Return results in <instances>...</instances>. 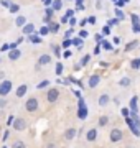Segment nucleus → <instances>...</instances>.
Listing matches in <instances>:
<instances>
[{"label":"nucleus","mask_w":140,"mask_h":148,"mask_svg":"<svg viewBox=\"0 0 140 148\" xmlns=\"http://www.w3.org/2000/svg\"><path fill=\"white\" fill-rule=\"evenodd\" d=\"M25 109H27L28 112L38 110V99H36V97H30V99L25 102Z\"/></svg>","instance_id":"2"},{"label":"nucleus","mask_w":140,"mask_h":148,"mask_svg":"<svg viewBox=\"0 0 140 148\" xmlns=\"http://www.w3.org/2000/svg\"><path fill=\"white\" fill-rule=\"evenodd\" d=\"M109 102H110V97H109L107 94H102L101 97H99V106H101V107H106Z\"/></svg>","instance_id":"12"},{"label":"nucleus","mask_w":140,"mask_h":148,"mask_svg":"<svg viewBox=\"0 0 140 148\" xmlns=\"http://www.w3.org/2000/svg\"><path fill=\"white\" fill-rule=\"evenodd\" d=\"M46 148H56V145H54V143H49V145H48Z\"/></svg>","instance_id":"57"},{"label":"nucleus","mask_w":140,"mask_h":148,"mask_svg":"<svg viewBox=\"0 0 140 148\" xmlns=\"http://www.w3.org/2000/svg\"><path fill=\"white\" fill-rule=\"evenodd\" d=\"M114 43H115V45H119V43H120V38H119V36H114Z\"/></svg>","instance_id":"54"},{"label":"nucleus","mask_w":140,"mask_h":148,"mask_svg":"<svg viewBox=\"0 0 140 148\" xmlns=\"http://www.w3.org/2000/svg\"><path fill=\"white\" fill-rule=\"evenodd\" d=\"M58 97H59V90L58 89H49L48 92H46V101L51 102V104L58 101Z\"/></svg>","instance_id":"3"},{"label":"nucleus","mask_w":140,"mask_h":148,"mask_svg":"<svg viewBox=\"0 0 140 148\" xmlns=\"http://www.w3.org/2000/svg\"><path fill=\"white\" fill-rule=\"evenodd\" d=\"M27 90H28V86H27V84H22L18 89H16V92H15L16 97H23V95L27 94Z\"/></svg>","instance_id":"13"},{"label":"nucleus","mask_w":140,"mask_h":148,"mask_svg":"<svg viewBox=\"0 0 140 148\" xmlns=\"http://www.w3.org/2000/svg\"><path fill=\"white\" fill-rule=\"evenodd\" d=\"M13 128L18 130V132L25 130V128H27V122H25V119H15V120H13Z\"/></svg>","instance_id":"6"},{"label":"nucleus","mask_w":140,"mask_h":148,"mask_svg":"<svg viewBox=\"0 0 140 148\" xmlns=\"http://www.w3.org/2000/svg\"><path fill=\"white\" fill-rule=\"evenodd\" d=\"M61 7H63V0H53V3H51L53 10H61Z\"/></svg>","instance_id":"18"},{"label":"nucleus","mask_w":140,"mask_h":148,"mask_svg":"<svg viewBox=\"0 0 140 148\" xmlns=\"http://www.w3.org/2000/svg\"><path fill=\"white\" fill-rule=\"evenodd\" d=\"M99 82H101V77H99V76H91V77H89L87 86H89V87H96Z\"/></svg>","instance_id":"11"},{"label":"nucleus","mask_w":140,"mask_h":148,"mask_svg":"<svg viewBox=\"0 0 140 148\" xmlns=\"http://www.w3.org/2000/svg\"><path fill=\"white\" fill-rule=\"evenodd\" d=\"M12 148H27V145H25L23 142H20V140H18V142H15L13 145H12Z\"/></svg>","instance_id":"26"},{"label":"nucleus","mask_w":140,"mask_h":148,"mask_svg":"<svg viewBox=\"0 0 140 148\" xmlns=\"http://www.w3.org/2000/svg\"><path fill=\"white\" fill-rule=\"evenodd\" d=\"M130 20H132V25H134V23H139V15H135V13H132V16H130Z\"/></svg>","instance_id":"34"},{"label":"nucleus","mask_w":140,"mask_h":148,"mask_svg":"<svg viewBox=\"0 0 140 148\" xmlns=\"http://www.w3.org/2000/svg\"><path fill=\"white\" fill-rule=\"evenodd\" d=\"M119 84L122 86V87H125V86H130V79H129V77H124V79L120 81Z\"/></svg>","instance_id":"30"},{"label":"nucleus","mask_w":140,"mask_h":148,"mask_svg":"<svg viewBox=\"0 0 140 148\" xmlns=\"http://www.w3.org/2000/svg\"><path fill=\"white\" fill-rule=\"evenodd\" d=\"M22 58V51L20 49H10V53H8V59L10 61H16V59H20Z\"/></svg>","instance_id":"7"},{"label":"nucleus","mask_w":140,"mask_h":148,"mask_svg":"<svg viewBox=\"0 0 140 148\" xmlns=\"http://www.w3.org/2000/svg\"><path fill=\"white\" fill-rule=\"evenodd\" d=\"M137 45H139V41H137V40H135V41H132V43H129V45H125V51H130V49H134Z\"/></svg>","instance_id":"25"},{"label":"nucleus","mask_w":140,"mask_h":148,"mask_svg":"<svg viewBox=\"0 0 140 148\" xmlns=\"http://www.w3.org/2000/svg\"><path fill=\"white\" fill-rule=\"evenodd\" d=\"M109 32H110V27H109V25L102 28V33H104V35H109Z\"/></svg>","instance_id":"47"},{"label":"nucleus","mask_w":140,"mask_h":148,"mask_svg":"<svg viewBox=\"0 0 140 148\" xmlns=\"http://www.w3.org/2000/svg\"><path fill=\"white\" fill-rule=\"evenodd\" d=\"M129 148H130V147H129Z\"/></svg>","instance_id":"61"},{"label":"nucleus","mask_w":140,"mask_h":148,"mask_svg":"<svg viewBox=\"0 0 140 148\" xmlns=\"http://www.w3.org/2000/svg\"><path fill=\"white\" fill-rule=\"evenodd\" d=\"M96 138H97V130H96V128L87 130V133H86V140H87V142H94Z\"/></svg>","instance_id":"8"},{"label":"nucleus","mask_w":140,"mask_h":148,"mask_svg":"<svg viewBox=\"0 0 140 148\" xmlns=\"http://www.w3.org/2000/svg\"><path fill=\"white\" fill-rule=\"evenodd\" d=\"M45 13H46L45 16H48V18H51V16H53V13H54V10H53V8H48V7H46V12H45Z\"/></svg>","instance_id":"32"},{"label":"nucleus","mask_w":140,"mask_h":148,"mask_svg":"<svg viewBox=\"0 0 140 148\" xmlns=\"http://www.w3.org/2000/svg\"><path fill=\"white\" fill-rule=\"evenodd\" d=\"M87 21H89V23H96V18H94V16H89V18H87Z\"/></svg>","instance_id":"53"},{"label":"nucleus","mask_w":140,"mask_h":148,"mask_svg":"<svg viewBox=\"0 0 140 148\" xmlns=\"http://www.w3.org/2000/svg\"><path fill=\"white\" fill-rule=\"evenodd\" d=\"M3 148H7V147H3Z\"/></svg>","instance_id":"60"},{"label":"nucleus","mask_w":140,"mask_h":148,"mask_svg":"<svg viewBox=\"0 0 140 148\" xmlns=\"http://www.w3.org/2000/svg\"><path fill=\"white\" fill-rule=\"evenodd\" d=\"M69 23L73 25V27H74V25L78 23V21H76V18H74V16H71V18H69Z\"/></svg>","instance_id":"50"},{"label":"nucleus","mask_w":140,"mask_h":148,"mask_svg":"<svg viewBox=\"0 0 140 148\" xmlns=\"http://www.w3.org/2000/svg\"><path fill=\"white\" fill-rule=\"evenodd\" d=\"M76 133H78L76 132V128H68V130L65 132V138L66 140H73V138L76 137Z\"/></svg>","instance_id":"14"},{"label":"nucleus","mask_w":140,"mask_h":148,"mask_svg":"<svg viewBox=\"0 0 140 148\" xmlns=\"http://www.w3.org/2000/svg\"><path fill=\"white\" fill-rule=\"evenodd\" d=\"M15 23H16V27H25L27 25V18L25 16H16Z\"/></svg>","instance_id":"19"},{"label":"nucleus","mask_w":140,"mask_h":148,"mask_svg":"<svg viewBox=\"0 0 140 148\" xmlns=\"http://www.w3.org/2000/svg\"><path fill=\"white\" fill-rule=\"evenodd\" d=\"M49 32L51 33H58L59 32V23H49Z\"/></svg>","instance_id":"23"},{"label":"nucleus","mask_w":140,"mask_h":148,"mask_svg":"<svg viewBox=\"0 0 140 148\" xmlns=\"http://www.w3.org/2000/svg\"><path fill=\"white\" fill-rule=\"evenodd\" d=\"M122 115H124V117H129V115H130V110H129V109H122Z\"/></svg>","instance_id":"46"},{"label":"nucleus","mask_w":140,"mask_h":148,"mask_svg":"<svg viewBox=\"0 0 140 148\" xmlns=\"http://www.w3.org/2000/svg\"><path fill=\"white\" fill-rule=\"evenodd\" d=\"M109 27H115V25H119V18H114V20H109L107 23Z\"/></svg>","instance_id":"35"},{"label":"nucleus","mask_w":140,"mask_h":148,"mask_svg":"<svg viewBox=\"0 0 140 148\" xmlns=\"http://www.w3.org/2000/svg\"><path fill=\"white\" fill-rule=\"evenodd\" d=\"M137 104H139V99H137V97H132V99H130V109H132V112H137V109H139Z\"/></svg>","instance_id":"17"},{"label":"nucleus","mask_w":140,"mask_h":148,"mask_svg":"<svg viewBox=\"0 0 140 148\" xmlns=\"http://www.w3.org/2000/svg\"><path fill=\"white\" fill-rule=\"evenodd\" d=\"M10 90H12V81L5 79L0 82V97H7Z\"/></svg>","instance_id":"1"},{"label":"nucleus","mask_w":140,"mask_h":148,"mask_svg":"<svg viewBox=\"0 0 140 148\" xmlns=\"http://www.w3.org/2000/svg\"><path fill=\"white\" fill-rule=\"evenodd\" d=\"M97 123H99V127H106V125L109 123V117L102 115L101 119H99V122H97Z\"/></svg>","instance_id":"21"},{"label":"nucleus","mask_w":140,"mask_h":148,"mask_svg":"<svg viewBox=\"0 0 140 148\" xmlns=\"http://www.w3.org/2000/svg\"><path fill=\"white\" fill-rule=\"evenodd\" d=\"M71 45H73V43H71V40H65V41H63V48H69Z\"/></svg>","instance_id":"40"},{"label":"nucleus","mask_w":140,"mask_h":148,"mask_svg":"<svg viewBox=\"0 0 140 148\" xmlns=\"http://www.w3.org/2000/svg\"><path fill=\"white\" fill-rule=\"evenodd\" d=\"M125 123L129 125V128L132 130V133H134L135 137H140V130H139L137 127H135V123H134V120L130 119V115H129V117H125Z\"/></svg>","instance_id":"5"},{"label":"nucleus","mask_w":140,"mask_h":148,"mask_svg":"<svg viewBox=\"0 0 140 148\" xmlns=\"http://www.w3.org/2000/svg\"><path fill=\"white\" fill-rule=\"evenodd\" d=\"M94 38H96V41H97V43H102V41H104V36L101 35V33H97V35H96Z\"/></svg>","instance_id":"36"},{"label":"nucleus","mask_w":140,"mask_h":148,"mask_svg":"<svg viewBox=\"0 0 140 148\" xmlns=\"http://www.w3.org/2000/svg\"><path fill=\"white\" fill-rule=\"evenodd\" d=\"M28 40H30L32 43H36V45H40V43L43 41V40H41V36H40V35H36V33H32V35H28Z\"/></svg>","instance_id":"15"},{"label":"nucleus","mask_w":140,"mask_h":148,"mask_svg":"<svg viewBox=\"0 0 140 148\" xmlns=\"http://www.w3.org/2000/svg\"><path fill=\"white\" fill-rule=\"evenodd\" d=\"M112 2H114V3H117V2H119V0H112Z\"/></svg>","instance_id":"59"},{"label":"nucleus","mask_w":140,"mask_h":148,"mask_svg":"<svg viewBox=\"0 0 140 148\" xmlns=\"http://www.w3.org/2000/svg\"><path fill=\"white\" fill-rule=\"evenodd\" d=\"M122 130H119V128H114V130H110V135H109V138H110V142H120L122 140Z\"/></svg>","instance_id":"4"},{"label":"nucleus","mask_w":140,"mask_h":148,"mask_svg":"<svg viewBox=\"0 0 140 148\" xmlns=\"http://www.w3.org/2000/svg\"><path fill=\"white\" fill-rule=\"evenodd\" d=\"M87 114H89V110H87L86 106L79 107V110H78V117L81 119V120H84V119H87Z\"/></svg>","instance_id":"10"},{"label":"nucleus","mask_w":140,"mask_h":148,"mask_svg":"<svg viewBox=\"0 0 140 148\" xmlns=\"http://www.w3.org/2000/svg\"><path fill=\"white\" fill-rule=\"evenodd\" d=\"M89 61H91V56H89V54H84V56H82V59H81V63H79V66H87V63H89Z\"/></svg>","instance_id":"24"},{"label":"nucleus","mask_w":140,"mask_h":148,"mask_svg":"<svg viewBox=\"0 0 140 148\" xmlns=\"http://www.w3.org/2000/svg\"><path fill=\"white\" fill-rule=\"evenodd\" d=\"M56 74H58V76H61V74H63V64H61V63L56 64Z\"/></svg>","instance_id":"31"},{"label":"nucleus","mask_w":140,"mask_h":148,"mask_svg":"<svg viewBox=\"0 0 140 148\" xmlns=\"http://www.w3.org/2000/svg\"><path fill=\"white\" fill-rule=\"evenodd\" d=\"M71 43H73L74 46L81 48V46H82V38H81V36H78V38H73V40H71Z\"/></svg>","instance_id":"22"},{"label":"nucleus","mask_w":140,"mask_h":148,"mask_svg":"<svg viewBox=\"0 0 140 148\" xmlns=\"http://www.w3.org/2000/svg\"><path fill=\"white\" fill-rule=\"evenodd\" d=\"M115 15H117L119 20H124V13H122V10H115Z\"/></svg>","instance_id":"38"},{"label":"nucleus","mask_w":140,"mask_h":148,"mask_svg":"<svg viewBox=\"0 0 140 148\" xmlns=\"http://www.w3.org/2000/svg\"><path fill=\"white\" fill-rule=\"evenodd\" d=\"M79 36H81V38H87V36H89L87 30H81V32H79Z\"/></svg>","instance_id":"37"},{"label":"nucleus","mask_w":140,"mask_h":148,"mask_svg":"<svg viewBox=\"0 0 140 148\" xmlns=\"http://www.w3.org/2000/svg\"><path fill=\"white\" fill-rule=\"evenodd\" d=\"M7 49H10V45H8V43H7V45H3V46H2V51H7Z\"/></svg>","instance_id":"51"},{"label":"nucleus","mask_w":140,"mask_h":148,"mask_svg":"<svg viewBox=\"0 0 140 148\" xmlns=\"http://www.w3.org/2000/svg\"><path fill=\"white\" fill-rule=\"evenodd\" d=\"M53 51H54V56H56V58L61 56V48H59L58 45H54V46H53Z\"/></svg>","instance_id":"27"},{"label":"nucleus","mask_w":140,"mask_h":148,"mask_svg":"<svg viewBox=\"0 0 140 148\" xmlns=\"http://www.w3.org/2000/svg\"><path fill=\"white\" fill-rule=\"evenodd\" d=\"M68 20H69V18H68V16H63V18H61V23H66V21H68Z\"/></svg>","instance_id":"55"},{"label":"nucleus","mask_w":140,"mask_h":148,"mask_svg":"<svg viewBox=\"0 0 140 148\" xmlns=\"http://www.w3.org/2000/svg\"><path fill=\"white\" fill-rule=\"evenodd\" d=\"M134 33H140V23H134Z\"/></svg>","instance_id":"39"},{"label":"nucleus","mask_w":140,"mask_h":148,"mask_svg":"<svg viewBox=\"0 0 140 148\" xmlns=\"http://www.w3.org/2000/svg\"><path fill=\"white\" fill-rule=\"evenodd\" d=\"M102 46H104V49H112L110 43H107V41H102Z\"/></svg>","instance_id":"42"},{"label":"nucleus","mask_w":140,"mask_h":148,"mask_svg":"<svg viewBox=\"0 0 140 148\" xmlns=\"http://www.w3.org/2000/svg\"><path fill=\"white\" fill-rule=\"evenodd\" d=\"M74 13H76L74 10H68V12H66V16H68V18H71V16H74Z\"/></svg>","instance_id":"45"},{"label":"nucleus","mask_w":140,"mask_h":148,"mask_svg":"<svg viewBox=\"0 0 140 148\" xmlns=\"http://www.w3.org/2000/svg\"><path fill=\"white\" fill-rule=\"evenodd\" d=\"M23 33H25V35H32V33H35V25H33V23H27V25L23 27Z\"/></svg>","instance_id":"16"},{"label":"nucleus","mask_w":140,"mask_h":148,"mask_svg":"<svg viewBox=\"0 0 140 148\" xmlns=\"http://www.w3.org/2000/svg\"><path fill=\"white\" fill-rule=\"evenodd\" d=\"M86 23H87V18H84V20H81V27H84Z\"/></svg>","instance_id":"56"},{"label":"nucleus","mask_w":140,"mask_h":148,"mask_svg":"<svg viewBox=\"0 0 140 148\" xmlns=\"http://www.w3.org/2000/svg\"><path fill=\"white\" fill-rule=\"evenodd\" d=\"M18 10H20V7H18V5H13V3L10 5V13H16Z\"/></svg>","instance_id":"33"},{"label":"nucleus","mask_w":140,"mask_h":148,"mask_svg":"<svg viewBox=\"0 0 140 148\" xmlns=\"http://www.w3.org/2000/svg\"><path fill=\"white\" fill-rule=\"evenodd\" d=\"M5 106H7V101H5V97H2L0 99V109H3Z\"/></svg>","instance_id":"44"},{"label":"nucleus","mask_w":140,"mask_h":148,"mask_svg":"<svg viewBox=\"0 0 140 148\" xmlns=\"http://www.w3.org/2000/svg\"><path fill=\"white\" fill-rule=\"evenodd\" d=\"M71 54H73V53H71L69 49H66V51H65V54H63V56H65V58H71Z\"/></svg>","instance_id":"49"},{"label":"nucleus","mask_w":140,"mask_h":148,"mask_svg":"<svg viewBox=\"0 0 140 148\" xmlns=\"http://www.w3.org/2000/svg\"><path fill=\"white\" fill-rule=\"evenodd\" d=\"M48 33H49V27H41L40 28V35H41V36L48 35Z\"/></svg>","instance_id":"29"},{"label":"nucleus","mask_w":140,"mask_h":148,"mask_svg":"<svg viewBox=\"0 0 140 148\" xmlns=\"http://www.w3.org/2000/svg\"><path fill=\"white\" fill-rule=\"evenodd\" d=\"M94 53H96V54H101V46H99V45L96 46V49H94Z\"/></svg>","instance_id":"52"},{"label":"nucleus","mask_w":140,"mask_h":148,"mask_svg":"<svg viewBox=\"0 0 140 148\" xmlns=\"http://www.w3.org/2000/svg\"><path fill=\"white\" fill-rule=\"evenodd\" d=\"M13 120H15V117L10 115V117H8V120H7V125H8V127H10V125H13Z\"/></svg>","instance_id":"41"},{"label":"nucleus","mask_w":140,"mask_h":148,"mask_svg":"<svg viewBox=\"0 0 140 148\" xmlns=\"http://www.w3.org/2000/svg\"><path fill=\"white\" fill-rule=\"evenodd\" d=\"M0 3H2L3 7H8V8H10V5H12V3H10V0H2Z\"/></svg>","instance_id":"43"},{"label":"nucleus","mask_w":140,"mask_h":148,"mask_svg":"<svg viewBox=\"0 0 140 148\" xmlns=\"http://www.w3.org/2000/svg\"><path fill=\"white\" fill-rule=\"evenodd\" d=\"M49 63H51V56H49V54H41V56L38 58V64H41V66L49 64Z\"/></svg>","instance_id":"9"},{"label":"nucleus","mask_w":140,"mask_h":148,"mask_svg":"<svg viewBox=\"0 0 140 148\" xmlns=\"http://www.w3.org/2000/svg\"><path fill=\"white\" fill-rule=\"evenodd\" d=\"M41 2H43V5H46V7H49L53 3V0H41Z\"/></svg>","instance_id":"48"},{"label":"nucleus","mask_w":140,"mask_h":148,"mask_svg":"<svg viewBox=\"0 0 140 148\" xmlns=\"http://www.w3.org/2000/svg\"><path fill=\"white\" fill-rule=\"evenodd\" d=\"M124 2H125V3H129V2H130V0H124Z\"/></svg>","instance_id":"58"},{"label":"nucleus","mask_w":140,"mask_h":148,"mask_svg":"<svg viewBox=\"0 0 140 148\" xmlns=\"http://www.w3.org/2000/svg\"><path fill=\"white\" fill-rule=\"evenodd\" d=\"M46 86H49V81H48V79L41 81V82H40V84H38L36 87H38V89H45V87H46Z\"/></svg>","instance_id":"28"},{"label":"nucleus","mask_w":140,"mask_h":148,"mask_svg":"<svg viewBox=\"0 0 140 148\" xmlns=\"http://www.w3.org/2000/svg\"><path fill=\"white\" fill-rule=\"evenodd\" d=\"M130 68L132 69H139L140 68V58H135L130 61Z\"/></svg>","instance_id":"20"}]
</instances>
